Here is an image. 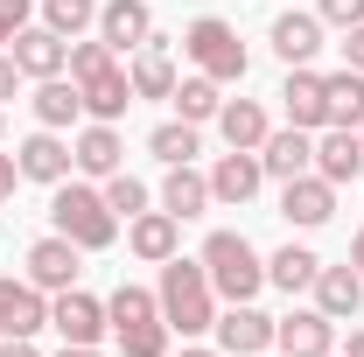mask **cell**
Masks as SVG:
<instances>
[{"label": "cell", "mask_w": 364, "mask_h": 357, "mask_svg": "<svg viewBox=\"0 0 364 357\" xmlns=\"http://www.w3.org/2000/svg\"><path fill=\"white\" fill-rule=\"evenodd\" d=\"M154 302H161V322L176 329L182 343H196V336H210L218 329V287H210V273H203V260H161V280H154Z\"/></svg>", "instance_id": "cell-1"}, {"label": "cell", "mask_w": 364, "mask_h": 357, "mask_svg": "<svg viewBox=\"0 0 364 357\" xmlns=\"http://www.w3.org/2000/svg\"><path fill=\"white\" fill-rule=\"evenodd\" d=\"M49 231H63V238L85 245V252H105V245L119 238V218H112V203H105L98 182L70 176V182L49 189Z\"/></svg>", "instance_id": "cell-2"}, {"label": "cell", "mask_w": 364, "mask_h": 357, "mask_svg": "<svg viewBox=\"0 0 364 357\" xmlns=\"http://www.w3.org/2000/svg\"><path fill=\"white\" fill-rule=\"evenodd\" d=\"M196 260L210 273L218 302H259V294H267V252H259L245 231H210Z\"/></svg>", "instance_id": "cell-3"}, {"label": "cell", "mask_w": 364, "mask_h": 357, "mask_svg": "<svg viewBox=\"0 0 364 357\" xmlns=\"http://www.w3.org/2000/svg\"><path fill=\"white\" fill-rule=\"evenodd\" d=\"M182 56L203 78H218V85H245V70H252V49L238 43V28H231L225 14H196L182 28Z\"/></svg>", "instance_id": "cell-4"}, {"label": "cell", "mask_w": 364, "mask_h": 357, "mask_svg": "<svg viewBox=\"0 0 364 357\" xmlns=\"http://www.w3.org/2000/svg\"><path fill=\"white\" fill-rule=\"evenodd\" d=\"M210 336H218L225 357H273V315L259 302H225Z\"/></svg>", "instance_id": "cell-5"}, {"label": "cell", "mask_w": 364, "mask_h": 357, "mask_svg": "<svg viewBox=\"0 0 364 357\" xmlns=\"http://www.w3.org/2000/svg\"><path fill=\"white\" fill-rule=\"evenodd\" d=\"M70 161H77V176L85 182H105L127 169V134L112 127V119H85L77 134H70Z\"/></svg>", "instance_id": "cell-6"}, {"label": "cell", "mask_w": 364, "mask_h": 357, "mask_svg": "<svg viewBox=\"0 0 364 357\" xmlns=\"http://www.w3.org/2000/svg\"><path fill=\"white\" fill-rule=\"evenodd\" d=\"M49 329H56L63 343H105L112 315H105V302H98V294L63 287V294H49Z\"/></svg>", "instance_id": "cell-7"}, {"label": "cell", "mask_w": 364, "mask_h": 357, "mask_svg": "<svg viewBox=\"0 0 364 357\" xmlns=\"http://www.w3.org/2000/svg\"><path fill=\"white\" fill-rule=\"evenodd\" d=\"M21 267H28V280H36L43 294H63V287H77V273H85V245H70L63 231H49V238H36V245L21 252Z\"/></svg>", "instance_id": "cell-8"}, {"label": "cell", "mask_w": 364, "mask_h": 357, "mask_svg": "<svg viewBox=\"0 0 364 357\" xmlns=\"http://www.w3.org/2000/svg\"><path fill=\"white\" fill-rule=\"evenodd\" d=\"M273 351L280 357H329L336 351V322L309 302V309H287V315H273Z\"/></svg>", "instance_id": "cell-9"}, {"label": "cell", "mask_w": 364, "mask_h": 357, "mask_svg": "<svg viewBox=\"0 0 364 357\" xmlns=\"http://www.w3.org/2000/svg\"><path fill=\"white\" fill-rule=\"evenodd\" d=\"M14 169H21V182H43V189H56V182L77 176V161H70V140L49 134V127H36L28 140H14Z\"/></svg>", "instance_id": "cell-10"}, {"label": "cell", "mask_w": 364, "mask_h": 357, "mask_svg": "<svg viewBox=\"0 0 364 357\" xmlns=\"http://www.w3.org/2000/svg\"><path fill=\"white\" fill-rule=\"evenodd\" d=\"M91 36L127 63V56L154 36V7H147V0H98V28H91Z\"/></svg>", "instance_id": "cell-11"}, {"label": "cell", "mask_w": 364, "mask_h": 357, "mask_svg": "<svg viewBox=\"0 0 364 357\" xmlns=\"http://www.w3.org/2000/svg\"><path fill=\"white\" fill-rule=\"evenodd\" d=\"M273 98H280L287 127H301V134H322V127H329V98H322V70H316V63H294Z\"/></svg>", "instance_id": "cell-12"}, {"label": "cell", "mask_w": 364, "mask_h": 357, "mask_svg": "<svg viewBox=\"0 0 364 357\" xmlns=\"http://www.w3.org/2000/svg\"><path fill=\"white\" fill-rule=\"evenodd\" d=\"M259 182H267L259 154H245V147H225V154L210 161V203H218V211H245V203L259 196Z\"/></svg>", "instance_id": "cell-13"}, {"label": "cell", "mask_w": 364, "mask_h": 357, "mask_svg": "<svg viewBox=\"0 0 364 357\" xmlns=\"http://www.w3.org/2000/svg\"><path fill=\"white\" fill-rule=\"evenodd\" d=\"M176 78H182L176 70V43L154 28V36L127 56V85H134V98H176Z\"/></svg>", "instance_id": "cell-14"}, {"label": "cell", "mask_w": 364, "mask_h": 357, "mask_svg": "<svg viewBox=\"0 0 364 357\" xmlns=\"http://www.w3.org/2000/svg\"><path fill=\"white\" fill-rule=\"evenodd\" d=\"M49 329V294L21 273H0V336H43Z\"/></svg>", "instance_id": "cell-15"}, {"label": "cell", "mask_w": 364, "mask_h": 357, "mask_svg": "<svg viewBox=\"0 0 364 357\" xmlns=\"http://www.w3.org/2000/svg\"><path fill=\"white\" fill-rule=\"evenodd\" d=\"M322 36H329V28H322V14H309V7H280L273 28H267L273 56H280L287 70H294V63H316V56H322Z\"/></svg>", "instance_id": "cell-16"}, {"label": "cell", "mask_w": 364, "mask_h": 357, "mask_svg": "<svg viewBox=\"0 0 364 357\" xmlns=\"http://www.w3.org/2000/svg\"><path fill=\"white\" fill-rule=\"evenodd\" d=\"M280 218L294 224V231H322V224L336 218V182H322L316 169L294 182H280Z\"/></svg>", "instance_id": "cell-17"}, {"label": "cell", "mask_w": 364, "mask_h": 357, "mask_svg": "<svg viewBox=\"0 0 364 357\" xmlns=\"http://www.w3.org/2000/svg\"><path fill=\"white\" fill-rule=\"evenodd\" d=\"M28 112H36V127H49V134L85 127V91H77V78H70V70H63V78H36Z\"/></svg>", "instance_id": "cell-18"}, {"label": "cell", "mask_w": 364, "mask_h": 357, "mask_svg": "<svg viewBox=\"0 0 364 357\" xmlns=\"http://www.w3.org/2000/svg\"><path fill=\"white\" fill-rule=\"evenodd\" d=\"M7 56L21 63V78H28V85H36V78H63V70H70V43H63L56 28H43V21H28V28L7 43Z\"/></svg>", "instance_id": "cell-19"}, {"label": "cell", "mask_w": 364, "mask_h": 357, "mask_svg": "<svg viewBox=\"0 0 364 357\" xmlns=\"http://www.w3.org/2000/svg\"><path fill=\"white\" fill-rule=\"evenodd\" d=\"M127 252H134L140 267L176 260V252H182V218H168L161 203H154V211H140V218H127Z\"/></svg>", "instance_id": "cell-20"}, {"label": "cell", "mask_w": 364, "mask_h": 357, "mask_svg": "<svg viewBox=\"0 0 364 357\" xmlns=\"http://www.w3.org/2000/svg\"><path fill=\"white\" fill-rule=\"evenodd\" d=\"M77 91H85V119H127V105H134V85H127V63L112 56V63H98V70H85L77 78Z\"/></svg>", "instance_id": "cell-21"}, {"label": "cell", "mask_w": 364, "mask_h": 357, "mask_svg": "<svg viewBox=\"0 0 364 357\" xmlns=\"http://www.w3.org/2000/svg\"><path fill=\"white\" fill-rule=\"evenodd\" d=\"M259 169H267V182H294L316 169V134H301V127H273L267 140H259Z\"/></svg>", "instance_id": "cell-22"}, {"label": "cell", "mask_w": 364, "mask_h": 357, "mask_svg": "<svg viewBox=\"0 0 364 357\" xmlns=\"http://www.w3.org/2000/svg\"><path fill=\"white\" fill-rule=\"evenodd\" d=\"M316 176L336 182V189H350V182L364 176V140H358V127H322V134H316Z\"/></svg>", "instance_id": "cell-23"}, {"label": "cell", "mask_w": 364, "mask_h": 357, "mask_svg": "<svg viewBox=\"0 0 364 357\" xmlns=\"http://www.w3.org/2000/svg\"><path fill=\"white\" fill-rule=\"evenodd\" d=\"M309 294H316V309L329 315V322H358V309H364V273L350 267V260H343V267H322Z\"/></svg>", "instance_id": "cell-24"}, {"label": "cell", "mask_w": 364, "mask_h": 357, "mask_svg": "<svg viewBox=\"0 0 364 357\" xmlns=\"http://www.w3.org/2000/svg\"><path fill=\"white\" fill-rule=\"evenodd\" d=\"M154 203H161L168 218H182V224H189V218H203V211H210V176H203L196 161H182V169H168V176H161Z\"/></svg>", "instance_id": "cell-25"}, {"label": "cell", "mask_w": 364, "mask_h": 357, "mask_svg": "<svg viewBox=\"0 0 364 357\" xmlns=\"http://www.w3.org/2000/svg\"><path fill=\"white\" fill-rule=\"evenodd\" d=\"M210 127H218L225 147H245V154H259V140L273 134V119H267V105H259V98H225Z\"/></svg>", "instance_id": "cell-26"}, {"label": "cell", "mask_w": 364, "mask_h": 357, "mask_svg": "<svg viewBox=\"0 0 364 357\" xmlns=\"http://www.w3.org/2000/svg\"><path fill=\"white\" fill-rule=\"evenodd\" d=\"M316 273H322V260L309 245H294V238H287L280 252H267V287H280V294H309Z\"/></svg>", "instance_id": "cell-27"}, {"label": "cell", "mask_w": 364, "mask_h": 357, "mask_svg": "<svg viewBox=\"0 0 364 357\" xmlns=\"http://www.w3.org/2000/svg\"><path fill=\"white\" fill-rule=\"evenodd\" d=\"M176 119H189V127H210L218 119V105H225V85L218 78H203V70H189V78H176Z\"/></svg>", "instance_id": "cell-28"}, {"label": "cell", "mask_w": 364, "mask_h": 357, "mask_svg": "<svg viewBox=\"0 0 364 357\" xmlns=\"http://www.w3.org/2000/svg\"><path fill=\"white\" fill-rule=\"evenodd\" d=\"M322 98H329V127H364V70H329L322 78Z\"/></svg>", "instance_id": "cell-29"}, {"label": "cell", "mask_w": 364, "mask_h": 357, "mask_svg": "<svg viewBox=\"0 0 364 357\" xmlns=\"http://www.w3.org/2000/svg\"><path fill=\"white\" fill-rule=\"evenodd\" d=\"M147 154H154L161 169H182V161L203 154V127H189V119H161V127L147 134Z\"/></svg>", "instance_id": "cell-30"}, {"label": "cell", "mask_w": 364, "mask_h": 357, "mask_svg": "<svg viewBox=\"0 0 364 357\" xmlns=\"http://www.w3.org/2000/svg\"><path fill=\"white\" fill-rule=\"evenodd\" d=\"M112 343H119V357H168V351H176V329H168L161 315H147V322L112 329Z\"/></svg>", "instance_id": "cell-31"}, {"label": "cell", "mask_w": 364, "mask_h": 357, "mask_svg": "<svg viewBox=\"0 0 364 357\" xmlns=\"http://www.w3.org/2000/svg\"><path fill=\"white\" fill-rule=\"evenodd\" d=\"M43 28H56L63 43H77L85 28H98V0H43Z\"/></svg>", "instance_id": "cell-32"}, {"label": "cell", "mask_w": 364, "mask_h": 357, "mask_svg": "<svg viewBox=\"0 0 364 357\" xmlns=\"http://www.w3.org/2000/svg\"><path fill=\"white\" fill-rule=\"evenodd\" d=\"M98 189H105V203H112V218H119V224L140 218V211H154V189H147L140 176H127V169H119V176H105Z\"/></svg>", "instance_id": "cell-33"}, {"label": "cell", "mask_w": 364, "mask_h": 357, "mask_svg": "<svg viewBox=\"0 0 364 357\" xmlns=\"http://www.w3.org/2000/svg\"><path fill=\"white\" fill-rule=\"evenodd\" d=\"M105 315H112V329H127V322H147V315H161V302H154V287H134V280H119V287L105 294Z\"/></svg>", "instance_id": "cell-34"}, {"label": "cell", "mask_w": 364, "mask_h": 357, "mask_svg": "<svg viewBox=\"0 0 364 357\" xmlns=\"http://www.w3.org/2000/svg\"><path fill=\"white\" fill-rule=\"evenodd\" d=\"M316 14H322V28L343 36V28H358V21H364V0H316Z\"/></svg>", "instance_id": "cell-35"}, {"label": "cell", "mask_w": 364, "mask_h": 357, "mask_svg": "<svg viewBox=\"0 0 364 357\" xmlns=\"http://www.w3.org/2000/svg\"><path fill=\"white\" fill-rule=\"evenodd\" d=\"M28 21H36V0H0V49L14 43Z\"/></svg>", "instance_id": "cell-36"}, {"label": "cell", "mask_w": 364, "mask_h": 357, "mask_svg": "<svg viewBox=\"0 0 364 357\" xmlns=\"http://www.w3.org/2000/svg\"><path fill=\"white\" fill-rule=\"evenodd\" d=\"M336 49H343L350 70H364V21H358V28H343V43H336Z\"/></svg>", "instance_id": "cell-37"}, {"label": "cell", "mask_w": 364, "mask_h": 357, "mask_svg": "<svg viewBox=\"0 0 364 357\" xmlns=\"http://www.w3.org/2000/svg\"><path fill=\"white\" fill-rule=\"evenodd\" d=\"M14 91H21V63H14V56H7V49H0V105H7V98H14Z\"/></svg>", "instance_id": "cell-38"}, {"label": "cell", "mask_w": 364, "mask_h": 357, "mask_svg": "<svg viewBox=\"0 0 364 357\" xmlns=\"http://www.w3.org/2000/svg\"><path fill=\"white\" fill-rule=\"evenodd\" d=\"M14 189H21V169H14V154H7V147H0V203H7V196H14Z\"/></svg>", "instance_id": "cell-39"}, {"label": "cell", "mask_w": 364, "mask_h": 357, "mask_svg": "<svg viewBox=\"0 0 364 357\" xmlns=\"http://www.w3.org/2000/svg\"><path fill=\"white\" fill-rule=\"evenodd\" d=\"M0 357H43V351H36V336H0Z\"/></svg>", "instance_id": "cell-40"}, {"label": "cell", "mask_w": 364, "mask_h": 357, "mask_svg": "<svg viewBox=\"0 0 364 357\" xmlns=\"http://www.w3.org/2000/svg\"><path fill=\"white\" fill-rule=\"evenodd\" d=\"M336 357H364V322H350V343H336Z\"/></svg>", "instance_id": "cell-41"}, {"label": "cell", "mask_w": 364, "mask_h": 357, "mask_svg": "<svg viewBox=\"0 0 364 357\" xmlns=\"http://www.w3.org/2000/svg\"><path fill=\"white\" fill-rule=\"evenodd\" d=\"M168 357H225L218 343H182V351H168Z\"/></svg>", "instance_id": "cell-42"}, {"label": "cell", "mask_w": 364, "mask_h": 357, "mask_svg": "<svg viewBox=\"0 0 364 357\" xmlns=\"http://www.w3.org/2000/svg\"><path fill=\"white\" fill-rule=\"evenodd\" d=\"M56 357H105V351H98V343H63Z\"/></svg>", "instance_id": "cell-43"}, {"label": "cell", "mask_w": 364, "mask_h": 357, "mask_svg": "<svg viewBox=\"0 0 364 357\" xmlns=\"http://www.w3.org/2000/svg\"><path fill=\"white\" fill-rule=\"evenodd\" d=\"M350 267L364 273V224H358V238H350Z\"/></svg>", "instance_id": "cell-44"}, {"label": "cell", "mask_w": 364, "mask_h": 357, "mask_svg": "<svg viewBox=\"0 0 364 357\" xmlns=\"http://www.w3.org/2000/svg\"><path fill=\"white\" fill-rule=\"evenodd\" d=\"M0 140H7V112H0Z\"/></svg>", "instance_id": "cell-45"}, {"label": "cell", "mask_w": 364, "mask_h": 357, "mask_svg": "<svg viewBox=\"0 0 364 357\" xmlns=\"http://www.w3.org/2000/svg\"><path fill=\"white\" fill-rule=\"evenodd\" d=\"M358 140H364V127H358Z\"/></svg>", "instance_id": "cell-46"}, {"label": "cell", "mask_w": 364, "mask_h": 357, "mask_svg": "<svg viewBox=\"0 0 364 357\" xmlns=\"http://www.w3.org/2000/svg\"><path fill=\"white\" fill-rule=\"evenodd\" d=\"M329 357H336V351H329Z\"/></svg>", "instance_id": "cell-47"}]
</instances>
